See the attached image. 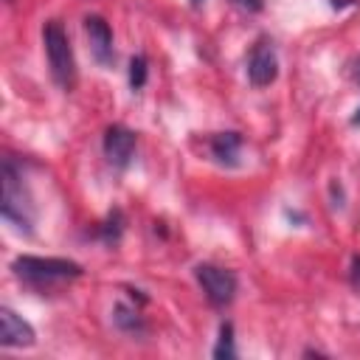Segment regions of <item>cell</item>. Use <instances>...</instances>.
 Here are the masks:
<instances>
[{"instance_id":"cell-8","label":"cell","mask_w":360,"mask_h":360,"mask_svg":"<svg viewBox=\"0 0 360 360\" xmlns=\"http://www.w3.org/2000/svg\"><path fill=\"white\" fill-rule=\"evenodd\" d=\"M84 34H87L93 59L98 65H112L115 51H112V28H110V22L104 17H98V14H90V17H84Z\"/></svg>"},{"instance_id":"cell-11","label":"cell","mask_w":360,"mask_h":360,"mask_svg":"<svg viewBox=\"0 0 360 360\" xmlns=\"http://www.w3.org/2000/svg\"><path fill=\"white\" fill-rule=\"evenodd\" d=\"M214 357L217 360H231V357H236V349H233V323H222L219 326V340H217V346H214Z\"/></svg>"},{"instance_id":"cell-10","label":"cell","mask_w":360,"mask_h":360,"mask_svg":"<svg viewBox=\"0 0 360 360\" xmlns=\"http://www.w3.org/2000/svg\"><path fill=\"white\" fill-rule=\"evenodd\" d=\"M115 315H112V321H115V326L118 329H124V332H141L143 329V321H141V315H138V307H127V304H115V309H112Z\"/></svg>"},{"instance_id":"cell-17","label":"cell","mask_w":360,"mask_h":360,"mask_svg":"<svg viewBox=\"0 0 360 360\" xmlns=\"http://www.w3.org/2000/svg\"><path fill=\"white\" fill-rule=\"evenodd\" d=\"M188 3H191V6H194V8H200V6H202V3H205V0H188Z\"/></svg>"},{"instance_id":"cell-6","label":"cell","mask_w":360,"mask_h":360,"mask_svg":"<svg viewBox=\"0 0 360 360\" xmlns=\"http://www.w3.org/2000/svg\"><path fill=\"white\" fill-rule=\"evenodd\" d=\"M135 146H138V135L121 124L107 127L104 132V158L112 169H127L135 158Z\"/></svg>"},{"instance_id":"cell-1","label":"cell","mask_w":360,"mask_h":360,"mask_svg":"<svg viewBox=\"0 0 360 360\" xmlns=\"http://www.w3.org/2000/svg\"><path fill=\"white\" fill-rule=\"evenodd\" d=\"M0 211H3V219L8 225H14L20 233H25V236L34 233L37 208H34L28 186L22 183V172L17 169V163L11 158L3 160V202H0Z\"/></svg>"},{"instance_id":"cell-3","label":"cell","mask_w":360,"mask_h":360,"mask_svg":"<svg viewBox=\"0 0 360 360\" xmlns=\"http://www.w3.org/2000/svg\"><path fill=\"white\" fill-rule=\"evenodd\" d=\"M42 45H45V56H48V68H51L53 82L62 90H73V84H76V59H73L68 31L59 20H48L42 25Z\"/></svg>"},{"instance_id":"cell-9","label":"cell","mask_w":360,"mask_h":360,"mask_svg":"<svg viewBox=\"0 0 360 360\" xmlns=\"http://www.w3.org/2000/svg\"><path fill=\"white\" fill-rule=\"evenodd\" d=\"M208 149H211V158L219 163V166H239V155H242V135L228 129V132H217L211 135L208 141Z\"/></svg>"},{"instance_id":"cell-2","label":"cell","mask_w":360,"mask_h":360,"mask_svg":"<svg viewBox=\"0 0 360 360\" xmlns=\"http://www.w3.org/2000/svg\"><path fill=\"white\" fill-rule=\"evenodd\" d=\"M11 270L17 278L37 290H51L56 284L73 281L82 276V264L73 259H56V256H17L11 262Z\"/></svg>"},{"instance_id":"cell-7","label":"cell","mask_w":360,"mask_h":360,"mask_svg":"<svg viewBox=\"0 0 360 360\" xmlns=\"http://www.w3.org/2000/svg\"><path fill=\"white\" fill-rule=\"evenodd\" d=\"M34 340H37L34 326L25 318H20L11 307H3L0 309V346L25 349V346H34Z\"/></svg>"},{"instance_id":"cell-14","label":"cell","mask_w":360,"mask_h":360,"mask_svg":"<svg viewBox=\"0 0 360 360\" xmlns=\"http://www.w3.org/2000/svg\"><path fill=\"white\" fill-rule=\"evenodd\" d=\"M233 6L236 8H242V11H262V6H264V0H233Z\"/></svg>"},{"instance_id":"cell-4","label":"cell","mask_w":360,"mask_h":360,"mask_svg":"<svg viewBox=\"0 0 360 360\" xmlns=\"http://www.w3.org/2000/svg\"><path fill=\"white\" fill-rule=\"evenodd\" d=\"M194 278L202 287L208 304H214V307H228L236 298L239 281H236V273L228 270V267H219V264H197L194 267Z\"/></svg>"},{"instance_id":"cell-18","label":"cell","mask_w":360,"mask_h":360,"mask_svg":"<svg viewBox=\"0 0 360 360\" xmlns=\"http://www.w3.org/2000/svg\"><path fill=\"white\" fill-rule=\"evenodd\" d=\"M354 79L360 82V62H357V68H354Z\"/></svg>"},{"instance_id":"cell-15","label":"cell","mask_w":360,"mask_h":360,"mask_svg":"<svg viewBox=\"0 0 360 360\" xmlns=\"http://www.w3.org/2000/svg\"><path fill=\"white\" fill-rule=\"evenodd\" d=\"M352 284L360 290V256L352 259Z\"/></svg>"},{"instance_id":"cell-12","label":"cell","mask_w":360,"mask_h":360,"mask_svg":"<svg viewBox=\"0 0 360 360\" xmlns=\"http://www.w3.org/2000/svg\"><path fill=\"white\" fill-rule=\"evenodd\" d=\"M146 76H149V62H146V56H132L129 59V87L132 90H141L143 84H146Z\"/></svg>"},{"instance_id":"cell-19","label":"cell","mask_w":360,"mask_h":360,"mask_svg":"<svg viewBox=\"0 0 360 360\" xmlns=\"http://www.w3.org/2000/svg\"><path fill=\"white\" fill-rule=\"evenodd\" d=\"M343 3H349V0H332V6H343Z\"/></svg>"},{"instance_id":"cell-5","label":"cell","mask_w":360,"mask_h":360,"mask_svg":"<svg viewBox=\"0 0 360 360\" xmlns=\"http://www.w3.org/2000/svg\"><path fill=\"white\" fill-rule=\"evenodd\" d=\"M278 76V53L270 37H259L248 53V79L253 87H267Z\"/></svg>"},{"instance_id":"cell-13","label":"cell","mask_w":360,"mask_h":360,"mask_svg":"<svg viewBox=\"0 0 360 360\" xmlns=\"http://www.w3.org/2000/svg\"><path fill=\"white\" fill-rule=\"evenodd\" d=\"M121 231H124V217H121V211H112L110 219L101 225V239L107 245H115L121 239Z\"/></svg>"},{"instance_id":"cell-16","label":"cell","mask_w":360,"mask_h":360,"mask_svg":"<svg viewBox=\"0 0 360 360\" xmlns=\"http://www.w3.org/2000/svg\"><path fill=\"white\" fill-rule=\"evenodd\" d=\"M352 124H354V127H360V107L354 110V115H352Z\"/></svg>"}]
</instances>
